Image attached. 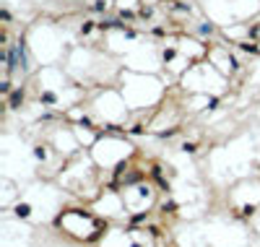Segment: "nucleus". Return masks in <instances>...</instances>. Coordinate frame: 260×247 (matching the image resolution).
<instances>
[{
  "mask_svg": "<svg viewBox=\"0 0 260 247\" xmlns=\"http://www.w3.org/2000/svg\"><path fill=\"white\" fill-rule=\"evenodd\" d=\"M18 216H29V206H18Z\"/></svg>",
  "mask_w": 260,
  "mask_h": 247,
  "instance_id": "nucleus-1",
  "label": "nucleus"
}]
</instances>
